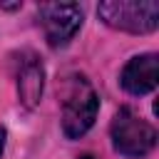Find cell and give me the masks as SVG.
Returning <instances> with one entry per match:
<instances>
[{"instance_id":"cell-1","label":"cell","mask_w":159,"mask_h":159,"mask_svg":"<svg viewBox=\"0 0 159 159\" xmlns=\"http://www.w3.org/2000/svg\"><path fill=\"white\" fill-rule=\"evenodd\" d=\"M109 134H112L114 149L129 159L147 157L157 144V129L129 107H122L114 114V119L109 124Z\"/></svg>"},{"instance_id":"cell-2","label":"cell","mask_w":159,"mask_h":159,"mask_svg":"<svg viewBox=\"0 0 159 159\" xmlns=\"http://www.w3.org/2000/svg\"><path fill=\"white\" fill-rule=\"evenodd\" d=\"M97 15L102 17L104 25L134 35L154 32L159 25V5L154 0H107L99 2Z\"/></svg>"},{"instance_id":"cell-3","label":"cell","mask_w":159,"mask_h":159,"mask_svg":"<svg viewBox=\"0 0 159 159\" xmlns=\"http://www.w3.org/2000/svg\"><path fill=\"white\" fill-rule=\"evenodd\" d=\"M99 112V97L89 87L87 80H75L72 89L67 92V99L62 104V132L67 139H80L89 132Z\"/></svg>"},{"instance_id":"cell-4","label":"cell","mask_w":159,"mask_h":159,"mask_svg":"<svg viewBox=\"0 0 159 159\" xmlns=\"http://www.w3.org/2000/svg\"><path fill=\"white\" fill-rule=\"evenodd\" d=\"M37 12L50 47H65L82 25V7L75 2H45Z\"/></svg>"},{"instance_id":"cell-5","label":"cell","mask_w":159,"mask_h":159,"mask_svg":"<svg viewBox=\"0 0 159 159\" xmlns=\"http://www.w3.org/2000/svg\"><path fill=\"white\" fill-rule=\"evenodd\" d=\"M119 82H122V87L129 94H137V97L152 92L157 87V55L154 52H147V55L132 57L124 65Z\"/></svg>"},{"instance_id":"cell-6","label":"cell","mask_w":159,"mask_h":159,"mask_svg":"<svg viewBox=\"0 0 159 159\" xmlns=\"http://www.w3.org/2000/svg\"><path fill=\"white\" fill-rule=\"evenodd\" d=\"M42 89H45V67H42V62L35 55H27V60L20 62V72H17V94H20V102L27 109L37 107L40 97H42Z\"/></svg>"},{"instance_id":"cell-7","label":"cell","mask_w":159,"mask_h":159,"mask_svg":"<svg viewBox=\"0 0 159 159\" xmlns=\"http://www.w3.org/2000/svg\"><path fill=\"white\" fill-rule=\"evenodd\" d=\"M5 139H7V132H5V127H0V157H2V149H5Z\"/></svg>"},{"instance_id":"cell-8","label":"cell","mask_w":159,"mask_h":159,"mask_svg":"<svg viewBox=\"0 0 159 159\" xmlns=\"http://www.w3.org/2000/svg\"><path fill=\"white\" fill-rule=\"evenodd\" d=\"M80 159H97V157H92V154H82Z\"/></svg>"}]
</instances>
